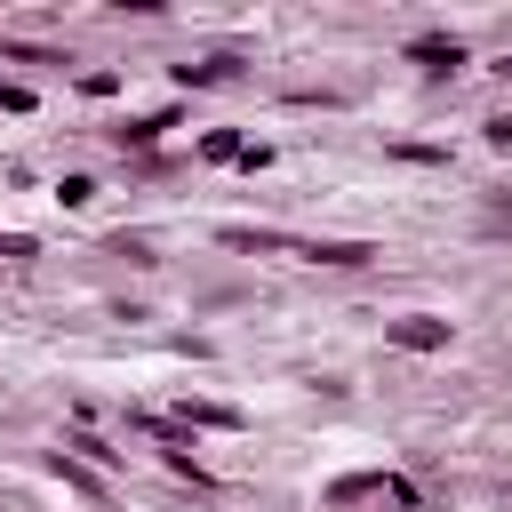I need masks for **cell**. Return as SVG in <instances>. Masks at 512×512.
<instances>
[{
	"label": "cell",
	"mask_w": 512,
	"mask_h": 512,
	"mask_svg": "<svg viewBox=\"0 0 512 512\" xmlns=\"http://www.w3.org/2000/svg\"><path fill=\"white\" fill-rule=\"evenodd\" d=\"M240 152H248V136H240V128H208V136H200V160H216V168H224V160H240Z\"/></svg>",
	"instance_id": "cell-9"
},
{
	"label": "cell",
	"mask_w": 512,
	"mask_h": 512,
	"mask_svg": "<svg viewBox=\"0 0 512 512\" xmlns=\"http://www.w3.org/2000/svg\"><path fill=\"white\" fill-rule=\"evenodd\" d=\"M48 472H56V480H64V488H80V496H104V480H96V472H88V464H72V456H64V448H48Z\"/></svg>",
	"instance_id": "cell-8"
},
{
	"label": "cell",
	"mask_w": 512,
	"mask_h": 512,
	"mask_svg": "<svg viewBox=\"0 0 512 512\" xmlns=\"http://www.w3.org/2000/svg\"><path fill=\"white\" fill-rule=\"evenodd\" d=\"M176 424H184V432H248V416H240L232 400H184Z\"/></svg>",
	"instance_id": "cell-3"
},
{
	"label": "cell",
	"mask_w": 512,
	"mask_h": 512,
	"mask_svg": "<svg viewBox=\"0 0 512 512\" xmlns=\"http://www.w3.org/2000/svg\"><path fill=\"white\" fill-rule=\"evenodd\" d=\"M400 56H408L416 72H432V80H448V72L464 64V40H456V32H416V40L400 48Z\"/></svg>",
	"instance_id": "cell-2"
},
{
	"label": "cell",
	"mask_w": 512,
	"mask_h": 512,
	"mask_svg": "<svg viewBox=\"0 0 512 512\" xmlns=\"http://www.w3.org/2000/svg\"><path fill=\"white\" fill-rule=\"evenodd\" d=\"M496 72H504V80H512V48H504V64H496Z\"/></svg>",
	"instance_id": "cell-14"
},
{
	"label": "cell",
	"mask_w": 512,
	"mask_h": 512,
	"mask_svg": "<svg viewBox=\"0 0 512 512\" xmlns=\"http://www.w3.org/2000/svg\"><path fill=\"white\" fill-rule=\"evenodd\" d=\"M232 80V56H200V64H176V88H216Z\"/></svg>",
	"instance_id": "cell-7"
},
{
	"label": "cell",
	"mask_w": 512,
	"mask_h": 512,
	"mask_svg": "<svg viewBox=\"0 0 512 512\" xmlns=\"http://www.w3.org/2000/svg\"><path fill=\"white\" fill-rule=\"evenodd\" d=\"M448 336H456V328H448L440 312H400V320H384V344H392V352H416V360H424V352H448Z\"/></svg>",
	"instance_id": "cell-1"
},
{
	"label": "cell",
	"mask_w": 512,
	"mask_h": 512,
	"mask_svg": "<svg viewBox=\"0 0 512 512\" xmlns=\"http://www.w3.org/2000/svg\"><path fill=\"white\" fill-rule=\"evenodd\" d=\"M216 240H224V248H248V256H256V248H288L280 232H248V224H224Z\"/></svg>",
	"instance_id": "cell-10"
},
{
	"label": "cell",
	"mask_w": 512,
	"mask_h": 512,
	"mask_svg": "<svg viewBox=\"0 0 512 512\" xmlns=\"http://www.w3.org/2000/svg\"><path fill=\"white\" fill-rule=\"evenodd\" d=\"M0 112H32V88L24 80H0Z\"/></svg>",
	"instance_id": "cell-12"
},
{
	"label": "cell",
	"mask_w": 512,
	"mask_h": 512,
	"mask_svg": "<svg viewBox=\"0 0 512 512\" xmlns=\"http://www.w3.org/2000/svg\"><path fill=\"white\" fill-rule=\"evenodd\" d=\"M480 136H488V144H496V152H512V112H496V120H488V128H480Z\"/></svg>",
	"instance_id": "cell-13"
},
{
	"label": "cell",
	"mask_w": 512,
	"mask_h": 512,
	"mask_svg": "<svg viewBox=\"0 0 512 512\" xmlns=\"http://www.w3.org/2000/svg\"><path fill=\"white\" fill-rule=\"evenodd\" d=\"M56 200H64V208H88V200H96V176H64Z\"/></svg>",
	"instance_id": "cell-11"
},
{
	"label": "cell",
	"mask_w": 512,
	"mask_h": 512,
	"mask_svg": "<svg viewBox=\"0 0 512 512\" xmlns=\"http://www.w3.org/2000/svg\"><path fill=\"white\" fill-rule=\"evenodd\" d=\"M296 256L304 264H368V256H384L376 240H296Z\"/></svg>",
	"instance_id": "cell-4"
},
{
	"label": "cell",
	"mask_w": 512,
	"mask_h": 512,
	"mask_svg": "<svg viewBox=\"0 0 512 512\" xmlns=\"http://www.w3.org/2000/svg\"><path fill=\"white\" fill-rule=\"evenodd\" d=\"M64 456H72V464H104V472L120 464V448H112V440H96V432H64Z\"/></svg>",
	"instance_id": "cell-6"
},
{
	"label": "cell",
	"mask_w": 512,
	"mask_h": 512,
	"mask_svg": "<svg viewBox=\"0 0 512 512\" xmlns=\"http://www.w3.org/2000/svg\"><path fill=\"white\" fill-rule=\"evenodd\" d=\"M168 128H176V112H144V120H128V128H112V136H120V152H152V144H160Z\"/></svg>",
	"instance_id": "cell-5"
}]
</instances>
